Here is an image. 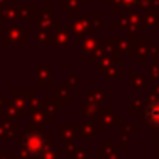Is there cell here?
I'll list each match as a JSON object with an SVG mask.
<instances>
[{"label": "cell", "mask_w": 159, "mask_h": 159, "mask_svg": "<svg viewBox=\"0 0 159 159\" xmlns=\"http://www.w3.org/2000/svg\"><path fill=\"white\" fill-rule=\"evenodd\" d=\"M148 116H150V120H152L153 124H159V103H153V105L150 107Z\"/></svg>", "instance_id": "6da1fadb"}]
</instances>
